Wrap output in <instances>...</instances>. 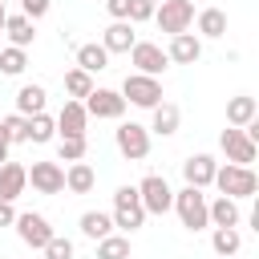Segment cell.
I'll return each instance as SVG.
<instances>
[{
  "instance_id": "obj_1",
  "label": "cell",
  "mask_w": 259,
  "mask_h": 259,
  "mask_svg": "<svg viewBox=\"0 0 259 259\" xmlns=\"http://www.w3.org/2000/svg\"><path fill=\"white\" fill-rule=\"evenodd\" d=\"M214 186H219V194H227V198H255V190H259V178H255V170L251 166H219L214 170Z\"/></svg>"
},
{
  "instance_id": "obj_2",
  "label": "cell",
  "mask_w": 259,
  "mask_h": 259,
  "mask_svg": "<svg viewBox=\"0 0 259 259\" xmlns=\"http://www.w3.org/2000/svg\"><path fill=\"white\" fill-rule=\"evenodd\" d=\"M113 227H121V231H138L142 223H146V206H142V198H138V186H117L113 190Z\"/></svg>"
},
{
  "instance_id": "obj_3",
  "label": "cell",
  "mask_w": 259,
  "mask_h": 259,
  "mask_svg": "<svg viewBox=\"0 0 259 259\" xmlns=\"http://www.w3.org/2000/svg\"><path fill=\"white\" fill-rule=\"evenodd\" d=\"M174 210H178V219H182L186 231H202V227H210V219H206V194L194 190V186L174 190Z\"/></svg>"
},
{
  "instance_id": "obj_4",
  "label": "cell",
  "mask_w": 259,
  "mask_h": 259,
  "mask_svg": "<svg viewBox=\"0 0 259 259\" xmlns=\"http://www.w3.org/2000/svg\"><path fill=\"white\" fill-rule=\"evenodd\" d=\"M121 97H125L130 105H138V109H154V105H162V81H158V77L130 73V77L121 81Z\"/></svg>"
},
{
  "instance_id": "obj_5",
  "label": "cell",
  "mask_w": 259,
  "mask_h": 259,
  "mask_svg": "<svg viewBox=\"0 0 259 259\" xmlns=\"http://www.w3.org/2000/svg\"><path fill=\"white\" fill-rule=\"evenodd\" d=\"M154 20H158V28L170 32V36L190 32V24H194V4H190V0H162V4L154 8Z\"/></svg>"
},
{
  "instance_id": "obj_6",
  "label": "cell",
  "mask_w": 259,
  "mask_h": 259,
  "mask_svg": "<svg viewBox=\"0 0 259 259\" xmlns=\"http://www.w3.org/2000/svg\"><path fill=\"white\" fill-rule=\"evenodd\" d=\"M113 142H117V150H121L125 162H142L150 154V130L138 125V121H121L113 130Z\"/></svg>"
},
{
  "instance_id": "obj_7",
  "label": "cell",
  "mask_w": 259,
  "mask_h": 259,
  "mask_svg": "<svg viewBox=\"0 0 259 259\" xmlns=\"http://www.w3.org/2000/svg\"><path fill=\"white\" fill-rule=\"evenodd\" d=\"M138 198H142L146 214H166V210L174 206V190H170V182H166L162 174H146V178L138 182Z\"/></svg>"
},
{
  "instance_id": "obj_8",
  "label": "cell",
  "mask_w": 259,
  "mask_h": 259,
  "mask_svg": "<svg viewBox=\"0 0 259 259\" xmlns=\"http://www.w3.org/2000/svg\"><path fill=\"white\" fill-rule=\"evenodd\" d=\"M219 146H223V154H227L231 166H251L255 154H259V146L247 138V130H235V125H227V130L219 134Z\"/></svg>"
},
{
  "instance_id": "obj_9",
  "label": "cell",
  "mask_w": 259,
  "mask_h": 259,
  "mask_svg": "<svg viewBox=\"0 0 259 259\" xmlns=\"http://www.w3.org/2000/svg\"><path fill=\"white\" fill-rule=\"evenodd\" d=\"M130 61H134V69L142 73V77H158V73H166V49L162 45H154V40H138L134 49H130Z\"/></svg>"
},
{
  "instance_id": "obj_10",
  "label": "cell",
  "mask_w": 259,
  "mask_h": 259,
  "mask_svg": "<svg viewBox=\"0 0 259 259\" xmlns=\"http://www.w3.org/2000/svg\"><path fill=\"white\" fill-rule=\"evenodd\" d=\"M81 105H85L89 117H105V121H117V117L125 113V97H121L117 89H93Z\"/></svg>"
},
{
  "instance_id": "obj_11",
  "label": "cell",
  "mask_w": 259,
  "mask_h": 259,
  "mask_svg": "<svg viewBox=\"0 0 259 259\" xmlns=\"http://www.w3.org/2000/svg\"><path fill=\"white\" fill-rule=\"evenodd\" d=\"M28 182H32L36 194H61V190H65V170H61L57 162H32Z\"/></svg>"
},
{
  "instance_id": "obj_12",
  "label": "cell",
  "mask_w": 259,
  "mask_h": 259,
  "mask_svg": "<svg viewBox=\"0 0 259 259\" xmlns=\"http://www.w3.org/2000/svg\"><path fill=\"white\" fill-rule=\"evenodd\" d=\"M53 121H57V134H61V138H85L89 113H85V105H81V101H65V105H61V113H57Z\"/></svg>"
},
{
  "instance_id": "obj_13",
  "label": "cell",
  "mask_w": 259,
  "mask_h": 259,
  "mask_svg": "<svg viewBox=\"0 0 259 259\" xmlns=\"http://www.w3.org/2000/svg\"><path fill=\"white\" fill-rule=\"evenodd\" d=\"M214 170H219V162H214L210 154H190V158L182 162V178H186V186H194V190L210 186V182H214Z\"/></svg>"
},
{
  "instance_id": "obj_14",
  "label": "cell",
  "mask_w": 259,
  "mask_h": 259,
  "mask_svg": "<svg viewBox=\"0 0 259 259\" xmlns=\"http://www.w3.org/2000/svg\"><path fill=\"white\" fill-rule=\"evenodd\" d=\"M16 235L28 243V247H45L49 239H53V227H49V219L45 214H16Z\"/></svg>"
},
{
  "instance_id": "obj_15",
  "label": "cell",
  "mask_w": 259,
  "mask_h": 259,
  "mask_svg": "<svg viewBox=\"0 0 259 259\" xmlns=\"http://www.w3.org/2000/svg\"><path fill=\"white\" fill-rule=\"evenodd\" d=\"M198 57H202V40H198L194 32H178V36H170L166 61H174V65H194Z\"/></svg>"
},
{
  "instance_id": "obj_16",
  "label": "cell",
  "mask_w": 259,
  "mask_h": 259,
  "mask_svg": "<svg viewBox=\"0 0 259 259\" xmlns=\"http://www.w3.org/2000/svg\"><path fill=\"white\" fill-rule=\"evenodd\" d=\"M24 186H28V170H24L20 162H4V166H0V202L20 198Z\"/></svg>"
},
{
  "instance_id": "obj_17",
  "label": "cell",
  "mask_w": 259,
  "mask_h": 259,
  "mask_svg": "<svg viewBox=\"0 0 259 259\" xmlns=\"http://www.w3.org/2000/svg\"><path fill=\"white\" fill-rule=\"evenodd\" d=\"M138 45V36H134V24L130 20H113L105 32H101V49L105 53H130Z\"/></svg>"
},
{
  "instance_id": "obj_18",
  "label": "cell",
  "mask_w": 259,
  "mask_h": 259,
  "mask_svg": "<svg viewBox=\"0 0 259 259\" xmlns=\"http://www.w3.org/2000/svg\"><path fill=\"white\" fill-rule=\"evenodd\" d=\"M93 186H97L93 166H89V162H69V170H65V190H69V194H89Z\"/></svg>"
},
{
  "instance_id": "obj_19",
  "label": "cell",
  "mask_w": 259,
  "mask_h": 259,
  "mask_svg": "<svg viewBox=\"0 0 259 259\" xmlns=\"http://www.w3.org/2000/svg\"><path fill=\"white\" fill-rule=\"evenodd\" d=\"M206 219H210V227H239V202L235 198H227V194H219L214 202H206Z\"/></svg>"
},
{
  "instance_id": "obj_20",
  "label": "cell",
  "mask_w": 259,
  "mask_h": 259,
  "mask_svg": "<svg viewBox=\"0 0 259 259\" xmlns=\"http://www.w3.org/2000/svg\"><path fill=\"white\" fill-rule=\"evenodd\" d=\"M255 113H259V105H255V97H247V93H239V97L227 101V125H235V130L251 125Z\"/></svg>"
},
{
  "instance_id": "obj_21",
  "label": "cell",
  "mask_w": 259,
  "mask_h": 259,
  "mask_svg": "<svg viewBox=\"0 0 259 259\" xmlns=\"http://www.w3.org/2000/svg\"><path fill=\"white\" fill-rule=\"evenodd\" d=\"M4 36L12 40V49H28V45L36 40V28H32V20H28V16H20V12H16V16H8V20H4Z\"/></svg>"
},
{
  "instance_id": "obj_22",
  "label": "cell",
  "mask_w": 259,
  "mask_h": 259,
  "mask_svg": "<svg viewBox=\"0 0 259 259\" xmlns=\"http://www.w3.org/2000/svg\"><path fill=\"white\" fill-rule=\"evenodd\" d=\"M45 101H49L45 85H20V93H16V113H20V117L45 113Z\"/></svg>"
},
{
  "instance_id": "obj_23",
  "label": "cell",
  "mask_w": 259,
  "mask_h": 259,
  "mask_svg": "<svg viewBox=\"0 0 259 259\" xmlns=\"http://www.w3.org/2000/svg\"><path fill=\"white\" fill-rule=\"evenodd\" d=\"M53 138H57V121H53L49 113H32V117H24V142L45 146V142H53Z\"/></svg>"
},
{
  "instance_id": "obj_24",
  "label": "cell",
  "mask_w": 259,
  "mask_h": 259,
  "mask_svg": "<svg viewBox=\"0 0 259 259\" xmlns=\"http://www.w3.org/2000/svg\"><path fill=\"white\" fill-rule=\"evenodd\" d=\"M178 121H182L178 105H174V101H162V105H154V121H150V130L162 134V138H170V134H178Z\"/></svg>"
},
{
  "instance_id": "obj_25",
  "label": "cell",
  "mask_w": 259,
  "mask_h": 259,
  "mask_svg": "<svg viewBox=\"0 0 259 259\" xmlns=\"http://www.w3.org/2000/svg\"><path fill=\"white\" fill-rule=\"evenodd\" d=\"M77 69L93 77V73L109 69V53H105L101 45H81V49H77Z\"/></svg>"
},
{
  "instance_id": "obj_26",
  "label": "cell",
  "mask_w": 259,
  "mask_h": 259,
  "mask_svg": "<svg viewBox=\"0 0 259 259\" xmlns=\"http://www.w3.org/2000/svg\"><path fill=\"white\" fill-rule=\"evenodd\" d=\"M81 235L97 243V239L113 235V219H109L105 210H85V214H81Z\"/></svg>"
},
{
  "instance_id": "obj_27",
  "label": "cell",
  "mask_w": 259,
  "mask_h": 259,
  "mask_svg": "<svg viewBox=\"0 0 259 259\" xmlns=\"http://www.w3.org/2000/svg\"><path fill=\"white\" fill-rule=\"evenodd\" d=\"M210 247H214V255H219V259H231V255L243 247V235H239V227H214V235H210Z\"/></svg>"
},
{
  "instance_id": "obj_28",
  "label": "cell",
  "mask_w": 259,
  "mask_h": 259,
  "mask_svg": "<svg viewBox=\"0 0 259 259\" xmlns=\"http://www.w3.org/2000/svg\"><path fill=\"white\" fill-rule=\"evenodd\" d=\"M198 32L210 36V40L227 36V12H223V8H202V12H198Z\"/></svg>"
},
{
  "instance_id": "obj_29",
  "label": "cell",
  "mask_w": 259,
  "mask_h": 259,
  "mask_svg": "<svg viewBox=\"0 0 259 259\" xmlns=\"http://www.w3.org/2000/svg\"><path fill=\"white\" fill-rule=\"evenodd\" d=\"M93 89H97V85H93L89 73H81V69H69V73H65V93H69V101H85Z\"/></svg>"
},
{
  "instance_id": "obj_30",
  "label": "cell",
  "mask_w": 259,
  "mask_h": 259,
  "mask_svg": "<svg viewBox=\"0 0 259 259\" xmlns=\"http://www.w3.org/2000/svg\"><path fill=\"white\" fill-rule=\"evenodd\" d=\"M24 69H28V53L24 49H12V45L0 49V73L4 77H20Z\"/></svg>"
},
{
  "instance_id": "obj_31",
  "label": "cell",
  "mask_w": 259,
  "mask_h": 259,
  "mask_svg": "<svg viewBox=\"0 0 259 259\" xmlns=\"http://www.w3.org/2000/svg\"><path fill=\"white\" fill-rule=\"evenodd\" d=\"M97 259H130V239H125V235H105V239H97Z\"/></svg>"
},
{
  "instance_id": "obj_32",
  "label": "cell",
  "mask_w": 259,
  "mask_h": 259,
  "mask_svg": "<svg viewBox=\"0 0 259 259\" xmlns=\"http://www.w3.org/2000/svg\"><path fill=\"white\" fill-rule=\"evenodd\" d=\"M57 154H61V162H85V138H61Z\"/></svg>"
},
{
  "instance_id": "obj_33",
  "label": "cell",
  "mask_w": 259,
  "mask_h": 259,
  "mask_svg": "<svg viewBox=\"0 0 259 259\" xmlns=\"http://www.w3.org/2000/svg\"><path fill=\"white\" fill-rule=\"evenodd\" d=\"M45 259H73V239H65V235H53L45 247Z\"/></svg>"
},
{
  "instance_id": "obj_34",
  "label": "cell",
  "mask_w": 259,
  "mask_h": 259,
  "mask_svg": "<svg viewBox=\"0 0 259 259\" xmlns=\"http://www.w3.org/2000/svg\"><path fill=\"white\" fill-rule=\"evenodd\" d=\"M0 130H4L8 146H12V142H24V117H20V113H8V117L0 121Z\"/></svg>"
},
{
  "instance_id": "obj_35",
  "label": "cell",
  "mask_w": 259,
  "mask_h": 259,
  "mask_svg": "<svg viewBox=\"0 0 259 259\" xmlns=\"http://www.w3.org/2000/svg\"><path fill=\"white\" fill-rule=\"evenodd\" d=\"M142 20H154V4L150 0H130V24H142Z\"/></svg>"
},
{
  "instance_id": "obj_36",
  "label": "cell",
  "mask_w": 259,
  "mask_h": 259,
  "mask_svg": "<svg viewBox=\"0 0 259 259\" xmlns=\"http://www.w3.org/2000/svg\"><path fill=\"white\" fill-rule=\"evenodd\" d=\"M49 8H53V0H20V16H28V20H40Z\"/></svg>"
},
{
  "instance_id": "obj_37",
  "label": "cell",
  "mask_w": 259,
  "mask_h": 259,
  "mask_svg": "<svg viewBox=\"0 0 259 259\" xmlns=\"http://www.w3.org/2000/svg\"><path fill=\"white\" fill-rule=\"evenodd\" d=\"M105 8L113 20H130V0H105Z\"/></svg>"
},
{
  "instance_id": "obj_38",
  "label": "cell",
  "mask_w": 259,
  "mask_h": 259,
  "mask_svg": "<svg viewBox=\"0 0 259 259\" xmlns=\"http://www.w3.org/2000/svg\"><path fill=\"white\" fill-rule=\"evenodd\" d=\"M16 223V210H12V202H0V227H12Z\"/></svg>"
},
{
  "instance_id": "obj_39",
  "label": "cell",
  "mask_w": 259,
  "mask_h": 259,
  "mask_svg": "<svg viewBox=\"0 0 259 259\" xmlns=\"http://www.w3.org/2000/svg\"><path fill=\"white\" fill-rule=\"evenodd\" d=\"M8 162V138H4V130H0V166Z\"/></svg>"
},
{
  "instance_id": "obj_40",
  "label": "cell",
  "mask_w": 259,
  "mask_h": 259,
  "mask_svg": "<svg viewBox=\"0 0 259 259\" xmlns=\"http://www.w3.org/2000/svg\"><path fill=\"white\" fill-rule=\"evenodd\" d=\"M4 20H8V12H4V0H0V32H4Z\"/></svg>"
},
{
  "instance_id": "obj_41",
  "label": "cell",
  "mask_w": 259,
  "mask_h": 259,
  "mask_svg": "<svg viewBox=\"0 0 259 259\" xmlns=\"http://www.w3.org/2000/svg\"><path fill=\"white\" fill-rule=\"evenodd\" d=\"M150 4H154V8H158V4H162V0H150Z\"/></svg>"
}]
</instances>
